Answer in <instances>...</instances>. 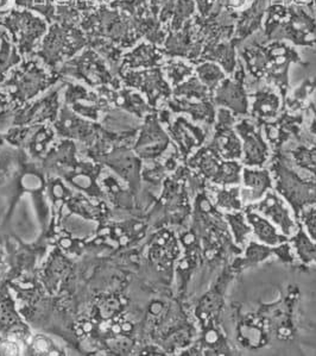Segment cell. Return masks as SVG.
<instances>
[{"label": "cell", "mask_w": 316, "mask_h": 356, "mask_svg": "<svg viewBox=\"0 0 316 356\" xmlns=\"http://www.w3.org/2000/svg\"><path fill=\"white\" fill-rule=\"evenodd\" d=\"M5 33H6V30L0 25V43H1V40L4 38Z\"/></svg>", "instance_id": "obj_52"}, {"label": "cell", "mask_w": 316, "mask_h": 356, "mask_svg": "<svg viewBox=\"0 0 316 356\" xmlns=\"http://www.w3.org/2000/svg\"><path fill=\"white\" fill-rule=\"evenodd\" d=\"M182 254L175 265L177 298L183 302L188 293L189 285L199 269L203 267V255L200 238L190 227L180 229L178 232Z\"/></svg>", "instance_id": "obj_15"}, {"label": "cell", "mask_w": 316, "mask_h": 356, "mask_svg": "<svg viewBox=\"0 0 316 356\" xmlns=\"http://www.w3.org/2000/svg\"><path fill=\"white\" fill-rule=\"evenodd\" d=\"M292 165L306 175L316 178V138L310 134L303 141L297 142L283 150Z\"/></svg>", "instance_id": "obj_35"}, {"label": "cell", "mask_w": 316, "mask_h": 356, "mask_svg": "<svg viewBox=\"0 0 316 356\" xmlns=\"http://www.w3.org/2000/svg\"><path fill=\"white\" fill-rule=\"evenodd\" d=\"M295 296L289 292L277 302L264 304L257 311V315L267 325L271 339L276 337L279 341H289L295 336Z\"/></svg>", "instance_id": "obj_20"}, {"label": "cell", "mask_w": 316, "mask_h": 356, "mask_svg": "<svg viewBox=\"0 0 316 356\" xmlns=\"http://www.w3.org/2000/svg\"><path fill=\"white\" fill-rule=\"evenodd\" d=\"M63 98L65 104L75 113L97 123L113 108L112 104L97 90L92 91L83 83H74L66 80Z\"/></svg>", "instance_id": "obj_21"}, {"label": "cell", "mask_w": 316, "mask_h": 356, "mask_svg": "<svg viewBox=\"0 0 316 356\" xmlns=\"http://www.w3.org/2000/svg\"><path fill=\"white\" fill-rule=\"evenodd\" d=\"M297 260L303 266H316V241L304 232L303 229H297V232L289 237Z\"/></svg>", "instance_id": "obj_39"}, {"label": "cell", "mask_w": 316, "mask_h": 356, "mask_svg": "<svg viewBox=\"0 0 316 356\" xmlns=\"http://www.w3.org/2000/svg\"><path fill=\"white\" fill-rule=\"evenodd\" d=\"M197 13V8L195 0H177L173 18L169 23L168 31L180 30L187 22L195 17Z\"/></svg>", "instance_id": "obj_45"}, {"label": "cell", "mask_w": 316, "mask_h": 356, "mask_svg": "<svg viewBox=\"0 0 316 356\" xmlns=\"http://www.w3.org/2000/svg\"><path fill=\"white\" fill-rule=\"evenodd\" d=\"M235 122L237 117L232 112L226 108H217V117L207 145L224 160L240 161L242 159V141L234 128Z\"/></svg>", "instance_id": "obj_22"}, {"label": "cell", "mask_w": 316, "mask_h": 356, "mask_svg": "<svg viewBox=\"0 0 316 356\" xmlns=\"http://www.w3.org/2000/svg\"><path fill=\"white\" fill-rule=\"evenodd\" d=\"M10 105L8 95L3 91H0V108H6Z\"/></svg>", "instance_id": "obj_51"}, {"label": "cell", "mask_w": 316, "mask_h": 356, "mask_svg": "<svg viewBox=\"0 0 316 356\" xmlns=\"http://www.w3.org/2000/svg\"><path fill=\"white\" fill-rule=\"evenodd\" d=\"M157 115L162 124L168 131L170 140L178 150L181 158L187 161L197 150L207 143L210 130L205 125L195 123L185 115H174L168 108L162 106L157 110Z\"/></svg>", "instance_id": "obj_12"}, {"label": "cell", "mask_w": 316, "mask_h": 356, "mask_svg": "<svg viewBox=\"0 0 316 356\" xmlns=\"http://www.w3.org/2000/svg\"><path fill=\"white\" fill-rule=\"evenodd\" d=\"M233 317L235 339L240 347L249 350H258L270 343V332L257 312H242V307L233 305Z\"/></svg>", "instance_id": "obj_26"}, {"label": "cell", "mask_w": 316, "mask_h": 356, "mask_svg": "<svg viewBox=\"0 0 316 356\" xmlns=\"http://www.w3.org/2000/svg\"><path fill=\"white\" fill-rule=\"evenodd\" d=\"M189 227L200 238L203 266L214 272L242 253L233 242L222 211L215 207L207 186L197 191L193 198V212Z\"/></svg>", "instance_id": "obj_3"}, {"label": "cell", "mask_w": 316, "mask_h": 356, "mask_svg": "<svg viewBox=\"0 0 316 356\" xmlns=\"http://www.w3.org/2000/svg\"><path fill=\"white\" fill-rule=\"evenodd\" d=\"M244 212L252 229V238L258 241L259 243H263L269 247H276L289 241V237L285 236L275 224L263 216L259 215L258 212L250 210L247 207H244Z\"/></svg>", "instance_id": "obj_32"}, {"label": "cell", "mask_w": 316, "mask_h": 356, "mask_svg": "<svg viewBox=\"0 0 316 356\" xmlns=\"http://www.w3.org/2000/svg\"><path fill=\"white\" fill-rule=\"evenodd\" d=\"M195 75L205 86L210 88L212 95L215 88H218L222 80L227 76L222 67L212 61H202L195 65Z\"/></svg>", "instance_id": "obj_44"}, {"label": "cell", "mask_w": 316, "mask_h": 356, "mask_svg": "<svg viewBox=\"0 0 316 356\" xmlns=\"http://www.w3.org/2000/svg\"><path fill=\"white\" fill-rule=\"evenodd\" d=\"M306 112L309 113L308 124H307V131H308L313 137L316 138V105L315 104L310 102L308 105V108L306 110Z\"/></svg>", "instance_id": "obj_50"}, {"label": "cell", "mask_w": 316, "mask_h": 356, "mask_svg": "<svg viewBox=\"0 0 316 356\" xmlns=\"http://www.w3.org/2000/svg\"><path fill=\"white\" fill-rule=\"evenodd\" d=\"M235 277L237 274L228 264L224 266L210 289L194 305L193 318L197 327L194 344L201 355H233L235 353L222 327L226 293Z\"/></svg>", "instance_id": "obj_2"}, {"label": "cell", "mask_w": 316, "mask_h": 356, "mask_svg": "<svg viewBox=\"0 0 316 356\" xmlns=\"http://www.w3.org/2000/svg\"><path fill=\"white\" fill-rule=\"evenodd\" d=\"M78 26L87 38H106L125 51L142 41L131 17L108 5H98L85 13Z\"/></svg>", "instance_id": "obj_7"}, {"label": "cell", "mask_w": 316, "mask_h": 356, "mask_svg": "<svg viewBox=\"0 0 316 356\" xmlns=\"http://www.w3.org/2000/svg\"><path fill=\"white\" fill-rule=\"evenodd\" d=\"M314 8V10H315V13H316V6H314V8Z\"/></svg>", "instance_id": "obj_53"}, {"label": "cell", "mask_w": 316, "mask_h": 356, "mask_svg": "<svg viewBox=\"0 0 316 356\" xmlns=\"http://www.w3.org/2000/svg\"><path fill=\"white\" fill-rule=\"evenodd\" d=\"M181 254L182 248L178 237L170 228H160L153 235L149 245V261L158 273L165 275L168 282L173 280L175 265Z\"/></svg>", "instance_id": "obj_23"}, {"label": "cell", "mask_w": 316, "mask_h": 356, "mask_svg": "<svg viewBox=\"0 0 316 356\" xmlns=\"http://www.w3.org/2000/svg\"><path fill=\"white\" fill-rule=\"evenodd\" d=\"M65 88V80H62L58 88L53 86L41 98L31 100L19 108H13V125H38L53 123L61 108L60 97Z\"/></svg>", "instance_id": "obj_19"}, {"label": "cell", "mask_w": 316, "mask_h": 356, "mask_svg": "<svg viewBox=\"0 0 316 356\" xmlns=\"http://www.w3.org/2000/svg\"><path fill=\"white\" fill-rule=\"evenodd\" d=\"M165 60V56L160 47L143 40L124 53L119 73L123 71H137L162 67Z\"/></svg>", "instance_id": "obj_31"}, {"label": "cell", "mask_w": 316, "mask_h": 356, "mask_svg": "<svg viewBox=\"0 0 316 356\" xmlns=\"http://www.w3.org/2000/svg\"><path fill=\"white\" fill-rule=\"evenodd\" d=\"M23 61V56L19 54L16 46L6 33L0 43V86L8 79L10 72Z\"/></svg>", "instance_id": "obj_42"}, {"label": "cell", "mask_w": 316, "mask_h": 356, "mask_svg": "<svg viewBox=\"0 0 316 356\" xmlns=\"http://www.w3.org/2000/svg\"><path fill=\"white\" fill-rule=\"evenodd\" d=\"M165 106L173 112L174 115H185L189 120L210 129H212L215 122L218 108L213 103V99L189 100L174 95L165 104Z\"/></svg>", "instance_id": "obj_29"}, {"label": "cell", "mask_w": 316, "mask_h": 356, "mask_svg": "<svg viewBox=\"0 0 316 356\" xmlns=\"http://www.w3.org/2000/svg\"><path fill=\"white\" fill-rule=\"evenodd\" d=\"M193 18L187 22L180 30L168 31L163 46L160 47L165 58H185L193 63L194 66L200 63L203 40L197 31Z\"/></svg>", "instance_id": "obj_24"}, {"label": "cell", "mask_w": 316, "mask_h": 356, "mask_svg": "<svg viewBox=\"0 0 316 356\" xmlns=\"http://www.w3.org/2000/svg\"><path fill=\"white\" fill-rule=\"evenodd\" d=\"M260 33L267 41H285L296 48L316 49V13L312 6L271 0Z\"/></svg>", "instance_id": "obj_4"}, {"label": "cell", "mask_w": 316, "mask_h": 356, "mask_svg": "<svg viewBox=\"0 0 316 356\" xmlns=\"http://www.w3.org/2000/svg\"><path fill=\"white\" fill-rule=\"evenodd\" d=\"M274 257H276L281 264L285 266H294L297 261L295 252H294L292 245H290L289 241L274 247Z\"/></svg>", "instance_id": "obj_48"}, {"label": "cell", "mask_w": 316, "mask_h": 356, "mask_svg": "<svg viewBox=\"0 0 316 356\" xmlns=\"http://www.w3.org/2000/svg\"><path fill=\"white\" fill-rule=\"evenodd\" d=\"M58 75L62 80L67 78L78 80L92 88L108 86L119 90L123 88L119 76L112 71L103 56L90 47L63 63L58 70Z\"/></svg>", "instance_id": "obj_9"}, {"label": "cell", "mask_w": 316, "mask_h": 356, "mask_svg": "<svg viewBox=\"0 0 316 356\" xmlns=\"http://www.w3.org/2000/svg\"><path fill=\"white\" fill-rule=\"evenodd\" d=\"M249 116L259 125L278 117L283 110V98L278 90L269 85H258L249 90Z\"/></svg>", "instance_id": "obj_28"}, {"label": "cell", "mask_w": 316, "mask_h": 356, "mask_svg": "<svg viewBox=\"0 0 316 356\" xmlns=\"http://www.w3.org/2000/svg\"><path fill=\"white\" fill-rule=\"evenodd\" d=\"M306 118V111L290 112L283 108L277 118L260 124L272 153L283 152L308 136L309 133L304 128Z\"/></svg>", "instance_id": "obj_14"}, {"label": "cell", "mask_w": 316, "mask_h": 356, "mask_svg": "<svg viewBox=\"0 0 316 356\" xmlns=\"http://www.w3.org/2000/svg\"><path fill=\"white\" fill-rule=\"evenodd\" d=\"M60 75L50 72L36 56L24 58L18 66L10 72L8 79L0 86L8 95L13 108H19L38 95H44L50 88L61 83Z\"/></svg>", "instance_id": "obj_6"}, {"label": "cell", "mask_w": 316, "mask_h": 356, "mask_svg": "<svg viewBox=\"0 0 316 356\" xmlns=\"http://www.w3.org/2000/svg\"><path fill=\"white\" fill-rule=\"evenodd\" d=\"M213 103L217 108H226L234 116H249L250 98L247 85V72L239 61L233 74L227 75L212 95Z\"/></svg>", "instance_id": "obj_18"}, {"label": "cell", "mask_w": 316, "mask_h": 356, "mask_svg": "<svg viewBox=\"0 0 316 356\" xmlns=\"http://www.w3.org/2000/svg\"><path fill=\"white\" fill-rule=\"evenodd\" d=\"M194 175L207 185L235 186L240 185L242 163L235 160H224L215 150L206 143L185 161Z\"/></svg>", "instance_id": "obj_11"}, {"label": "cell", "mask_w": 316, "mask_h": 356, "mask_svg": "<svg viewBox=\"0 0 316 356\" xmlns=\"http://www.w3.org/2000/svg\"><path fill=\"white\" fill-rule=\"evenodd\" d=\"M301 228L312 240L316 241V205L306 207L297 217Z\"/></svg>", "instance_id": "obj_47"}, {"label": "cell", "mask_w": 316, "mask_h": 356, "mask_svg": "<svg viewBox=\"0 0 316 356\" xmlns=\"http://www.w3.org/2000/svg\"><path fill=\"white\" fill-rule=\"evenodd\" d=\"M245 207L258 212L259 215L272 222L287 237L292 236L300 228L292 207L275 190L269 191L260 200L247 204Z\"/></svg>", "instance_id": "obj_25"}, {"label": "cell", "mask_w": 316, "mask_h": 356, "mask_svg": "<svg viewBox=\"0 0 316 356\" xmlns=\"http://www.w3.org/2000/svg\"><path fill=\"white\" fill-rule=\"evenodd\" d=\"M316 91V75L304 79L297 88H292L285 99L283 108L290 112H304L312 102V97Z\"/></svg>", "instance_id": "obj_37"}, {"label": "cell", "mask_w": 316, "mask_h": 356, "mask_svg": "<svg viewBox=\"0 0 316 356\" xmlns=\"http://www.w3.org/2000/svg\"><path fill=\"white\" fill-rule=\"evenodd\" d=\"M207 191L214 205L222 213L242 211L245 207V204L242 202L240 185H235V186L207 185Z\"/></svg>", "instance_id": "obj_36"}, {"label": "cell", "mask_w": 316, "mask_h": 356, "mask_svg": "<svg viewBox=\"0 0 316 356\" xmlns=\"http://www.w3.org/2000/svg\"><path fill=\"white\" fill-rule=\"evenodd\" d=\"M119 78L123 86L142 93L155 110L165 106L173 97V88L165 78L162 67L120 72Z\"/></svg>", "instance_id": "obj_13"}, {"label": "cell", "mask_w": 316, "mask_h": 356, "mask_svg": "<svg viewBox=\"0 0 316 356\" xmlns=\"http://www.w3.org/2000/svg\"><path fill=\"white\" fill-rule=\"evenodd\" d=\"M271 257H274V247L259 243L255 238H251L245 248L242 249V253L233 257L228 262V266L238 275L247 269L258 267Z\"/></svg>", "instance_id": "obj_33"}, {"label": "cell", "mask_w": 316, "mask_h": 356, "mask_svg": "<svg viewBox=\"0 0 316 356\" xmlns=\"http://www.w3.org/2000/svg\"><path fill=\"white\" fill-rule=\"evenodd\" d=\"M202 61L218 63L226 74H233L239 63L238 47L232 41L205 44L200 56V63Z\"/></svg>", "instance_id": "obj_34"}, {"label": "cell", "mask_w": 316, "mask_h": 356, "mask_svg": "<svg viewBox=\"0 0 316 356\" xmlns=\"http://www.w3.org/2000/svg\"><path fill=\"white\" fill-rule=\"evenodd\" d=\"M0 25L6 30L23 58L35 56L40 43L49 29V24L42 17L29 10L16 8L0 17Z\"/></svg>", "instance_id": "obj_10"}, {"label": "cell", "mask_w": 316, "mask_h": 356, "mask_svg": "<svg viewBox=\"0 0 316 356\" xmlns=\"http://www.w3.org/2000/svg\"><path fill=\"white\" fill-rule=\"evenodd\" d=\"M88 38V47L94 49L99 55L103 56V60L111 67L112 71L119 76L120 63L125 50L115 44L113 42L108 41L106 38Z\"/></svg>", "instance_id": "obj_40"}, {"label": "cell", "mask_w": 316, "mask_h": 356, "mask_svg": "<svg viewBox=\"0 0 316 356\" xmlns=\"http://www.w3.org/2000/svg\"><path fill=\"white\" fill-rule=\"evenodd\" d=\"M88 47V38L80 26H65L53 23L38 46L35 56L40 58L50 72L58 70L69 58Z\"/></svg>", "instance_id": "obj_8"}, {"label": "cell", "mask_w": 316, "mask_h": 356, "mask_svg": "<svg viewBox=\"0 0 316 356\" xmlns=\"http://www.w3.org/2000/svg\"><path fill=\"white\" fill-rule=\"evenodd\" d=\"M162 70L173 88L195 74V66L185 58H167Z\"/></svg>", "instance_id": "obj_41"}, {"label": "cell", "mask_w": 316, "mask_h": 356, "mask_svg": "<svg viewBox=\"0 0 316 356\" xmlns=\"http://www.w3.org/2000/svg\"><path fill=\"white\" fill-rule=\"evenodd\" d=\"M235 131L242 141V159L245 167H267L272 150L267 143L260 125L250 116L239 117L235 122Z\"/></svg>", "instance_id": "obj_16"}, {"label": "cell", "mask_w": 316, "mask_h": 356, "mask_svg": "<svg viewBox=\"0 0 316 356\" xmlns=\"http://www.w3.org/2000/svg\"><path fill=\"white\" fill-rule=\"evenodd\" d=\"M31 346L36 354H48V355H58L60 354L58 347L44 336H36L33 339Z\"/></svg>", "instance_id": "obj_49"}, {"label": "cell", "mask_w": 316, "mask_h": 356, "mask_svg": "<svg viewBox=\"0 0 316 356\" xmlns=\"http://www.w3.org/2000/svg\"><path fill=\"white\" fill-rule=\"evenodd\" d=\"M173 142L168 131L162 124L157 111L145 117L135 137L133 152L140 160L155 161L163 158L172 148Z\"/></svg>", "instance_id": "obj_17"}, {"label": "cell", "mask_w": 316, "mask_h": 356, "mask_svg": "<svg viewBox=\"0 0 316 356\" xmlns=\"http://www.w3.org/2000/svg\"><path fill=\"white\" fill-rule=\"evenodd\" d=\"M53 129L60 136L86 143L95 140V137L103 131V128L97 122L75 113L66 104L60 108L58 118L53 122Z\"/></svg>", "instance_id": "obj_27"}, {"label": "cell", "mask_w": 316, "mask_h": 356, "mask_svg": "<svg viewBox=\"0 0 316 356\" xmlns=\"http://www.w3.org/2000/svg\"><path fill=\"white\" fill-rule=\"evenodd\" d=\"M274 190L292 207L296 220L306 207L316 205V178L297 170L284 152L272 153L267 165Z\"/></svg>", "instance_id": "obj_5"}, {"label": "cell", "mask_w": 316, "mask_h": 356, "mask_svg": "<svg viewBox=\"0 0 316 356\" xmlns=\"http://www.w3.org/2000/svg\"><path fill=\"white\" fill-rule=\"evenodd\" d=\"M271 190H274V179L267 167L244 166L240 191L245 205L258 202Z\"/></svg>", "instance_id": "obj_30"}, {"label": "cell", "mask_w": 316, "mask_h": 356, "mask_svg": "<svg viewBox=\"0 0 316 356\" xmlns=\"http://www.w3.org/2000/svg\"><path fill=\"white\" fill-rule=\"evenodd\" d=\"M173 95L189 100L212 99V92L210 91V88L205 86L195 74L177 85L176 88H174Z\"/></svg>", "instance_id": "obj_43"}, {"label": "cell", "mask_w": 316, "mask_h": 356, "mask_svg": "<svg viewBox=\"0 0 316 356\" xmlns=\"http://www.w3.org/2000/svg\"><path fill=\"white\" fill-rule=\"evenodd\" d=\"M238 58L247 72V90L269 85L278 90L283 100L292 90V66H308L296 47L285 41H267L260 30L238 47Z\"/></svg>", "instance_id": "obj_1"}, {"label": "cell", "mask_w": 316, "mask_h": 356, "mask_svg": "<svg viewBox=\"0 0 316 356\" xmlns=\"http://www.w3.org/2000/svg\"><path fill=\"white\" fill-rule=\"evenodd\" d=\"M108 6L126 13L133 19L152 13L149 0H115Z\"/></svg>", "instance_id": "obj_46"}, {"label": "cell", "mask_w": 316, "mask_h": 356, "mask_svg": "<svg viewBox=\"0 0 316 356\" xmlns=\"http://www.w3.org/2000/svg\"><path fill=\"white\" fill-rule=\"evenodd\" d=\"M226 224L230 230L233 242L239 248L244 249L252 238V229L247 222L244 210L242 211L226 212L224 213Z\"/></svg>", "instance_id": "obj_38"}]
</instances>
